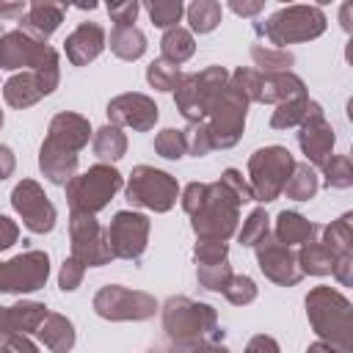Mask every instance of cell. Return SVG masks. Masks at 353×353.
I'll use <instances>...</instances> for the list:
<instances>
[{
	"label": "cell",
	"instance_id": "cell-1",
	"mask_svg": "<svg viewBox=\"0 0 353 353\" xmlns=\"http://www.w3.org/2000/svg\"><path fill=\"white\" fill-rule=\"evenodd\" d=\"M91 138V124L80 113H58L50 121L47 138L39 149V168L52 185H69L77 174V154Z\"/></svg>",
	"mask_w": 353,
	"mask_h": 353
},
{
	"label": "cell",
	"instance_id": "cell-2",
	"mask_svg": "<svg viewBox=\"0 0 353 353\" xmlns=\"http://www.w3.org/2000/svg\"><path fill=\"white\" fill-rule=\"evenodd\" d=\"M163 331L174 347L193 350L201 342H221L223 331L218 328V314L212 306L174 295L163 303Z\"/></svg>",
	"mask_w": 353,
	"mask_h": 353
},
{
	"label": "cell",
	"instance_id": "cell-3",
	"mask_svg": "<svg viewBox=\"0 0 353 353\" xmlns=\"http://www.w3.org/2000/svg\"><path fill=\"white\" fill-rule=\"evenodd\" d=\"M306 317L320 336L336 353H353V309L350 301L334 287H314L306 295Z\"/></svg>",
	"mask_w": 353,
	"mask_h": 353
},
{
	"label": "cell",
	"instance_id": "cell-4",
	"mask_svg": "<svg viewBox=\"0 0 353 353\" xmlns=\"http://www.w3.org/2000/svg\"><path fill=\"white\" fill-rule=\"evenodd\" d=\"M237 221H240V201L234 199V193L221 182L204 185L201 201L190 212V226L196 237L226 243L237 232Z\"/></svg>",
	"mask_w": 353,
	"mask_h": 353
},
{
	"label": "cell",
	"instance_id": "cell-5",
	"mask_svg": "<svg viewBox=\"0 0 353 353\" xmlns=\"http://www.w3.org/2000/svg\"><path fill=\"white\" fill-rule=\"evenodd\" d=\"M325 30V14L317 6H287L279 8L265 25H256V33L265 36V41L276 50H284V44L312 41L323 36Z\"/></svg>",
	"mask_w": 353,
	"mask_h": 353
},
{
	"label": "cell",
	"instance_id": "cell-6",
	"mask_svg": "<svg viewBox=\"0 0 353 353\" xmlns=\"http://www.w3.org/2000/svg\"><path fill=\"white\" fill-rule=\"evenodd\" d=\"M248 99L232 85L226 83L207 105L204 113V124L212 141V149H229L243 138V127H245V113H248Z\"/></svg>",
	"mask_w": 353,
	"mask_h": 353
},
{
	"label": "cell",
	"instance_id": "cell-7",
	"mask_svg": "<svg viewBox=\"0 0 353 353\" xmlns=\"http://www.w3.org/2000/svg\"><path fill=\"white\" fill-rule=\"evenodd\" d=\"M121 190V174L108 165L97 163L83 174H74L66 185V201L72 212H88L97 215L99 210L108 207V201Z\"/></svg>",
	"mask_w": 353,
	"mask_h": 353
},
{
	"label": "cell",
	"instance_id": "cell-8",
	"mask_svg": "<svg viewBox=\"0 0 353 353\" xmlns=\"http://www.w3.org/2000/svg\"><path fill=\"white\" fill-rule=\"evenodd\" d=\"M295 168V157L287 146H265L256 149L248 160V185L254 201H276Z\"/></svg>",
	"mask_w": 353,
	"mask_h": 353
},
{
	"label": "cell",
	"instance_id": "cell-9",
	"mask_svg": "<svg viewBox=\"0 0 353 353\" xmlns=\"http://www.w3.org/2000/svg\"><path fill=\"white\" fill-rule=\"evenodd\" d=\"M124 196H127V201L132 207H146L152 212H168L176 204L179 185H176V179L171 174H165L160 168L135 165L130 179H127Z\"/></svg>",
	"mask_w": 353,
	"mask_h": 353
},
{
	"label": "cell",
	"instance_id": "cell-10",
	"mask_svg": "<svg viewBox=\"0 0 353 353\" xmlns=\"http://www.w3.org/2000/svg\"><path fill=\"white\" fill-rule=\"evenodd\" d=\"M229 83V72L223 66H207L196 74H185L182 83L174 88L176 110L188 119V124L201 121L207 113L210 99Z\"/></svg>",
	"mask_w": 353,
	"mask_h": 353
},
{
	"label": "cell",
	"instance_id": "cell-11",
	"mask_svg": "<svg viewBox=\"0 0 353 353\" xmlns=\"http://www.w3.org/2000/svg\"><path fill=\"white\" fill-rule=\"evenodd\" d=\"M94 312L105 320H149L157 312V301L149 292L130 290L121 284H105L94 295Z\"/></svg>",
	"mask_w": 353,
	"mask_h": 353
},
{
	"label": "cell",
	"instance_id": "cell-12",
	"mask_svg": "<svg viewBox=\"0 0 353 353\" xmlns=\"http://www.w3.org/2000/svg\"><path fill=\"white\" fill-rule=\"evenodd\" d=\"M69 240H72V259H77L83 268H102L113 259L105 229L88 212L69 215Z\"/></svg>",
	"mask_w": 353,
	"mask_h": 353
},
{
	"label": "cell",
	"instance_id": "cell-13",
	"mask_svg": "<svg viewBox=\"0 0 353 353\" xmlns=\"http://www.w3.org/2000/svg\"><path fill=\"white\" fill-rule=\"evenodd\" d=\"M105 234H108V245H110L113 259L138 262L146 251V243H149V218L141 212H132V210H121L113 215Z\"/></svg>",
	"mask_w": 353,
	"mask_h": 353
},
{
	"label": "cell",
	"instance_id": "cell-14",
	"mask_svg": "<svg viewBox=\"0 0 353 353\" xmlns=\"http://www.w3.org/2000/svg\"><path fill=\"white\" fill-rule=\"evenodd\" d=\"M50 276V256L44 251H22L8 262H0V292H33L41 290Z\"/></svg>",
	"mask_w": 353,
	"mask_h": 353
},
{
	"label": "cell",
	"instance_id": "cell-15",
	"mask_svg": "<svg viewBox=\"0 0 353 353\" xmlns=\"http://www.w3.org/2000/svg\"><path fill=\"white\" fill-rule=\"evenodd\" d=\"M11 204H14V210L19 212L22 223H25L30 232L44 234V232H50V229L55 226L58 212H55L52 201L44 196V190H41V185H39L36 179H22V182L11 190Z\"/></svg>",
	"mask_w": 353,
	"mask_h": 353
},
{
	"label": "cell",
	"instance_id": "cell-16",
	"mask_svg": "<svg viewBox=\"0 0 353 353\" xmlns=\"http://www.w3.org/2000/svg\"><path fill=\"white\" fill-rule=\"evenodd\" d=\"M256 262H259V270L279 287H292L303 279L301 265H298V254L270 234L256 245Z\"/></svg>",
	"mask_w": 353,
	"mask_h": 353
},
{
	"label": "cell",
	"instance_id": "cell-17",
	"mask_svg": "<svg viewBox=\"0 0 353 353\" xmlns=\"http://www.w3.org/2000/svg\"><path fill=\"white\" fill-rule=\"evenodd\" d=\"M160 108L146 94H119L108 102V119L113 127H132L138 132H149L157 121Z\"/></svg>",
	"mask_w": 353,
	"mask_h": 353
},
{
	"label": "cell",
	"instance_id": "cell-18",
	"mask_svg": "<svg viewBox=\"0 0 353 353\" xmlns=\"http://www.w3.org/2000/svg\"><path fill=\"white\" fill-rule=\"evenodd\" d=\"M334 141H336L334 127L325 121L323 110L312 113V116H309V119L301 124V132H298V146H301V152L306 154V163H309L312 168H323V165H325V160L331 157Z\"/></svg>",
	"mask_w": 353,
	"mask_h": 353
},
{
	"label": "cell",
	"instance_id": "cell-19",
	"mask_svg": "<svg viewBox=\"0 0 353 353\" xmlns=\"http://www.w3.org/2000/svg\"><path fill=\"white\" fill-rule=\"evenodd\" d=\"M50 44H41L36 39H30L28 33H22L19 28L17 30H8L0 36V69L6 72H14V69H22L28 66L30 72L39 66V61L44 58Z\"/></svg>",
	"mask_w": 353,
	"mask_h": 353
},
{
	"label": "cell",
	"instance_id": "cell-20",
	"mask_svg": "<svg viewBox=\"0 0 353 353\" xmlns=\"http://www.w3.org/2000/svg\"><path fill=\"white\" fill-rule=\"evenodd\" d=\"M63 14H66V6L63 3H47V0H39V3H30L25 17L19 19V30L28 33L30 39L47 44V39L58 30V25L63 22Z\"/></svg>",
	"mask_w": 353,
	"mask_h": 353
},
{
	"label": "cell",
	"instance_id": "cell-21",
	"mask_svg": "<svg viewBox=\"0 0 353 353\" xmlns=\"http://www.w3.org/2000/svg\"><path fill=\"white\" fill-rule=\"evenodd\" d=\"M66 58L72 66H85L91 63L102 50H105V30L97 22H80L69 36H66Z\"/></svg>",
	"mask_w": 353,
	"mask_h": 353
},
{
	"label": "cell",
	"instance_id": "cell-22",
	"mask_svg": "<svg viewBox=\"0 0 353 353\" xmlns=\"http://www.w3.org/2000/svg\"><path fill=\"white\" fill-rule=\"evenodd\" d=\"M298 97H306V85L295 72H262L256 102L281 105V102L298 99Z\"/></svg>",
	"mask_w": 353,
	"mask_h": 353
},
{
	"label": "cell",
	"instance_id": "cell-23",
	"mask_svg": "<svg viewBox=\"0 0 353 353\" xmlns=\"http://www.w3.org/2000/svg\"><path fill=\"white\" fill-rule=\"evenodd\" d=\"M36 336L52 353H69L74 347V325H72V320H66L58 312H47V317L36 328Z\"/></svg>",
	"mask_w": 353,
	"mask_h": 353
},
{
	"label": "cell",
	"instance_id": "cell-24",
	"mask_svg": "<svg viewBox=\"0 0 353 353\" xmlns=\"http://www.w3.org/2000/svg\"><path fill=\"white\" fill-rule=\"evenodd\" d=\"M317 232V226L312 221H306L301 212H292V210H284L279 212L276 218V240L284 243V245H303L312 240V234Z\"/></svg>",
	"mask_w": 353,
	"mask_h": 353
},
{
	"label": "cell",
	"instance_id": "cell-25",
	"mask_svg": "<svg viewBox=\"0 0 353 353\" xmlns=\"http://www.w3.org/2000/svg\"><path fill=\"white\" fill-rule=\"evenodd\" d=\"M3 97H6V102H8L11 108L25 110V108L36 105L44 94H41V88H39L33 72H19V74H14V77L6 80V85H3Z\"/></svg>",
	"mask_w": 353,
	"mask_h": 353
},
{
	"label": "cell",
	"instance_id": "cell-26",
	"mask_svg": "<svg viewBox=\"0 0 353 353\" xmlns=\"http://www.w3.org/2000/svg\"><path fill=\"white\" fill-rule=\"evenodd\" d=\"M110 52L121 61H138L146 52V36L135 25H113L110 30Z\"/></svg>",
	"mask_w": 353,
	"mask_h": 353
},
{
	"label": "cell",
	"instance_id": "cell-27",
	"mask_svg": "<svg viewBox=\"0 0 353 353\" xmlns=\"http://www.w3.org/2000/svg\"><path fill=\"white\" fill-rule=\"evenodd\" d=\"M8 312V328L11 334H36V328L41 325V320L47 317V306L36 303V301H17L14 306H6Z\"/></svg>",
	"mask_w": 353,
	"mask_h": 353
},
{
	"label": "cell",
	"instance_id": "cell-28",
	"mask_svg": "<svg viewBox=\"0 0 353 353\" xmlns=\"http://www.w3.org/2000/svg\"><path fill=\"white\" fill-rule=\"evenodd\" d=\"M317 110H323L314 99H309V97H298V99H287V102H281L276 110H273V116H270V127L273 130H287V127H295V124H303L312 113H317Z\"/></svg>",
	"mask_w": 353,
	"mask_h": 353
},
{
	"label": "cell",
	"instance_id": "cell-29",
	"mask_svg": "<svg viewBox=\"0 0 353 353\" xmlns=\"http://www.w3.org/2000/svg\"><path fill=\"white\" fill-rule=\"evenodd\" d=\"M353 215L345 212L342 218L331 221L323 229V245L334 254V259H353V232H350Z\"/></svg>",
	"mask_w": 353,
	"mask_h": 353
},
{
	"label": "cell",
	"instance_id": "cell-30",
	"mask_svg": "<svg viewBox=\"0 0 353 353\" xmlns=\"http://www.w3.org/2000/svg\"><path fill=\"white\" fill-rule=\"evenodd\" d=\"M91 146H94V154H97L99 160L116 163V160H121L124 152H127V135L121 132V127L105 124V127H99V130L94 132Z\"/></svg>",
	"mask_w": 353,
	"mask_h": 353
},
{
	"label": "cell",
	"instance_id": "cell-31",
	"mask_svg": "<svg viewBox=\"0 0 353 353\" xmlns=\"http://www.w3.org/2000/svg\"><path fill=\"white\" fill-rule=\"evenodd\" d=\"M160 52H163V58L165 61H171V63H185L193 52H196V41H193V33L190 30H185V28H171V30H165L163 33V39H160Z\"/></svg>",
	"mask_w": 353,
	"mask_h": 353
},
{
	"label": "cell",
	"instance_id": "cell-32",
	"mask_svg": "<svg viewBox=\"0 0 353 353\" xmlns=\"http://www.w3.org/2000/svg\"><path fill=\"white\" fill-rule=\"evenodd\" d=\"M334 254L323 245V243H303L301 251H298V265H301V273H312V276H331L334 273Z\"/></svg>",
	"mask_w": 353,
	"mask_h": 353
},
{
	"label": "cell",
	"instance_id": "cell-33",
	"mask_svg": "<svg viewBox=\"0 0 353 353\" xmlns=\"http://www.w3.org/2000/svg\"><path fill=\"white\" fill-rule=\"evenodd\" d=\"M317 188H320L317 171L309 163H295V168H292L281 193H287V199H295V201H309L317 193Z\"/></svg>",
	"mask_w": 353,
	"mask_h": 353
},
{
	"label": "cell",
	"instance_id": "cell-34",
	"mask_svg": "<svg viewBox=\"0 0 353 353\" xmlns=\"http://www.w3.org/2000/svg\"><path fill=\"white\" fill-rule=\"evenodd\" d=\"M188 22L196 33H212L221 22V3L215 0H196L188 6Z\"/></svg>",
	"mask_w": 353,
	"mask_h": 353
},
{
	"label": "cell",
	"instance_id": "cell-35",
	"mask_svg": "<svg viewBox=\"0 0 353 353\" xmlns=\"http://www.w3.org/2000/svg\"><path fill=\"white\" fill-rule=\"evenodd\" d=\"M182 72H179V66L176 63H171V61H165V58H157V61H152L149 66H146V80H149V85L152 88H157V91H174L179 83H182Z\"/></svg>",
	"mask_w": 353,
	"mask_h": 353
},
{
	"label": "cell",
	"instance_id": "cell-36",
	"mask_svg": "<svg viewBox=\"0 0 353 353\" xmlns=\"http://www.w3.org/2000/svg\"><path fill=\"white\" fill-rule=\"evenodd\" d=\"M251 58L254 63L259 66V72H290V66L295 63L292 52L287 50H276V47H262V44H254L251 47Z\"/></svg>",
	"mask_w": 353,
	"mask_h": 353
},
{
	"label": "cell",
	"instance_id": "cell-37",
	"mask_svg": "<svg viewBox=\"0 0 353 353\" xmlns=\"http://www.w3.org/2000/svg\"><path fill=\"white\" fill-rule=\"evenodd\" d=\"M268 234H270V218H268V212H265L262 207H256V210L245 218V223H243V229H240L237 240H240V245L256 248Z\"/></svg>",
	"mask_w": 353,
	"mask_h": 353
},
{
	"label": "cell",
	"instance_id": "cell-38",
	"mask_svg": "<svg viewBox=\"0 0 353 353\" xmlns=\"http://www.w3.org/2000/svg\"><path fill=\"white\" fill-rule=\"evenodd\" d=\"M146 11H149L152 25L171 30V28H176V22L182 19L185 6H182L179 0H149V3H146Z\"/></svg>",
	"mask_w": 353,
	"mask_h": 353
},
{
	"label": "cell",
	"instance_id": "cell-39",
	"mask_svg": "<svg viewBox=\"0 0 353 353\" xmlns=\"http://www.w3.org/2000/svg\"><path fill=\"white\" fill-rule=\"evenodd\" d=\"M328 188H350L353 185V165L347 154H331L320 168Z\"/></svg>",
	"mask_w": 353,
	"mask_h": 353
},
{
	"label": "cell",
	"instance_id": "cell-40",
	"mask_svg": "<svg viewBox=\"0 0 353 353\" xmlns=\"http://www.w3.org/2000/svg\"><path fill=\"white\" fill-rule=\"evenodd\" d=\"M196 276H199V284H201L204 290H210V292H223L226 284H229V279H232L234 273H232L229 262L223 259V262H212V265H196Z\"/></svg>",
	"mask_w": 353,
	"mask_h": 353
},
{
	"label": "cell",
	"instance_id": "cell-41",
	"mask_svg": "<svg viewBox=\"0 0 353 353\" xmlns=\"http://www.w3.org/2000/svg\"><path fill=\"white\" fill-rule=\"evenodd\" d=\"M154 152L160 154V157H165V160H179L185 152H188V143H185V135H182V130H163V132H157V138H154Z\"/></svg>",
	"mask_w": 353,
	"mask_h": 353
},
{
	"label": "cell",
	"instance_id": "cell-42",
	"mask_svg": "<svg viewBox=\"0 0 353 353\" xmlns=\"http://www.w3.org/2000/svg\"><path fill=\"white\" fill-rule=\"evenodd\" d=\"M185 135V143H188V152L196 154V157H204L212 152V141H210V132H207V124L204 121H193L182 130Z\"/></svg>",
	"mask_w": 353,
	"mask_h": 353
},
{
	"label": "cell",
	"instance_id": "cell-43",
	"mask_svg": "<svg viewBox=\"0 0 353 353\" xmlns=\"http://www.w3.org/2000/svg\"><path fill=\"white\" fill-rule=\"evenodd\" d=\"M223 295H226L229 303L245 306V303H251L256 298V284L248 276H232L229 284H226V290H223Z\"/></svg>",
	"mask_w": 353,
	"mask_h": 353
},
{
	"label": "cell",
	"instance_id": "cell-44",
	"mask_svg": "<svg viewBox=\"0 0 353 353\" xmlns=\"http://www.w3.org/2000/svg\"><path fill=\"white\" fill-rule=\"evenodd\" d=\"M229 254V245L221 240H199L193 248L196 265H212V262H223Z\"/></svg>",
	"mask_w": 353,
	"mask_h": 353
},
{
	"label": "cell",
	"instance_id": "cell-45",
	"mask_svg": "<svg viewBox=\"0 0 353 353\" xmlns=\"http://www.w3.org/2000/svg\"><path fill=\"white\" fill-rule=\"evenodd\" d=\"M223 188H229L232 193H234V199L240 201V204H245V201H254V193H251V185L243 179V174L237 171V168H226L223 174H221V179H218Z\"/></svg>",
	"mask_w": 353,
	"mask_h": 353
},
{
	"label": "cell",
	"instance_id": "cell-46",
	"mask_svg": "<svg viewBox=\"0 0 353 353\" xmlns=\"http://www.w3.org/2000/svg\"><path fill=\"white\" fill-rule=\"evenodd\" d=\"M83 273H85V268L77 262V259H63V265H61V273H58V284H61V290L63 292H72V290H77L80 287V281H83Z\"/></svg>",
	"mask_w": 353,
	"mask_h": 353
},
{
	"label": "cell",
	"instance_id": "cell-47",
	"mask_svg": "<svg viewBox=\"0 0 353 353\" xmlns=\"http://www.w3.org/2000/svg\"><path fill=\"white\" fill-rule=\"evenodd\" d=\"M138 11H141V6H138L135 0H127V3H110V6H108V14H110V19H113L116 25H132L135 17H138Z\"/></svg>",
	"mask_w": 353,
	"mask_h": 353
},
{
	"label": "cell",
	"instance_id": "cell-48",
	"mask_svg": "<svg viewBox=\"0 0 353 353\" xmlns=\"http://www.w3.org/2000/svg\"><path fill=\"white\" fill-rule=\"evenodd\" d=\"M243 353H281V350H279V342H276L273 336H268V334H256V336L248 339V345H245Z\"/></svg>",
	"mask_w": 353,
	"mask_h": 353
},
{
	"label": "cell",
	"instance_id": "cell-49",
	"mask_svg": "<svg viewBox=\"0 0 353 353\" xmlns=\"http://www.w3.org/2000/svg\"><path fill=\"white\" fill-rule=\"evenodd\" d=\"M17 237H19V229H17V223H14L8 215H0V251L11 248V245L17 243Z\"/></svg>",
	"mask_w": 353,
	"mask_h": 353
},
{
	"label": "cell",
	"instance_id": "cell-50",
	"mask_svg": "<svg viewBox=\"0 0 353 353\" xmlns=\"http://www.w3.org/2000/svg\"><path fill=\"white\" fill-rule=\"evenodd\" d=\"M3 345H6L11 353H39V347H36V345H33L28 336H22V334H11V336H8Z\"/></svg>",
	"mask_w": 353,
	"mask_h": 353
},
{
	"label": "cell",
	"instance_id": "cell-51",
	"mask_svg": "<svg viewBox=\"0 0 353 353\" xmlns=\"http://www.w3.org/2000/svg\"><path fill=\"white\" fill-rule=\"evenodd\" d=\"M14 168H17V157H14V152H11L8 146L0 143V179H8V176L14 174Z\"/></svg>",
	"mask_w": 353,
	"mask_h": 353
},
{
	"label": "cell",
	"instance_id": "cell-52",
	"mask_svg": "<svg viewBox=\"0 0 353 353\" xmlns=\"http://www.w3.org/2000/svg\"><path fill=\"white\" fill-rule=\"evenodd\" d=\"M25 11H28L25 3H0V19H17V17L22 19Z\"/></svg>",
	"mask_w": 353,
	"mask_h": 353
},
{
	"label": "cell",
	"instance_id": "cell-53",
	"mask_svg": "<svg viewBox=\"0 0 353 353\" xmlns=\"http://www.w3.org/2000/svg\"><path fill=\"white\" fill-rule=\"evenodd\" d=\"M229 8H232L234 14H240V17H254V14L262 11V3H240V0H232Z\"/></svg>",
	"mask_w": 353,
	"mask_h": 353
},
{
	"label": "cell",
	"instance_id": "cell-54",
	"mask_svg": "<svg viewBox=\"0 0 353 353\" xmlns=\"http://www.w3.org/2000/svg\"><path fill=\"white\" fill-rule=\"evenodd\" d=\"M190 353H229V350H226L221 342H201V345L193 347Z\"/></svg>",
	"mask_w": 353,
	"mask_h": 353
},
{
	"label": "cell",
	"instance_id": "cell-55",
	"mask_svg": "<svg viewBox=\"0 0 353 353\" xmlns=\"http://www.w3.org/2000/svg\"><path fill=\"white\" fill-rule=\"evenodd\" d=\"M11 336V328H8V312L6 306H0V342H6Z\"/></svg>",
	"mask_w": 353,
	"mask_h": 353
},
{
	"label": "cell",
	"instance_id": "cell-56",
	"mask_svg": "<svg viewBox=\"0 0 353 353\" xmlns=\"http://www.w3.org/2000/svg\"><path fill=\"white\" fill-rule=\"evenodd\" d=\"M306 353H336L331 345H325V342H312L309 347H306Z\"/></svg>",
	"mask_w": 353,
	"mask_h": 353
},
{
	"label": "cell",
	"instance_id": "cell-57",
	"mask_svg": "<svg viewBox=\"0 0 353 353\" xmlns=\"http://www.w3.org/2000/svg\"><path fill=\"white\" fill-rule=\"evenodd\" d=\"M165 353H188V350H182V347H174V345H171V347H168Z\"/></svg>",
	"mask_w": 353,
	"mask_h": 353
},
{
	"label": "cell",
	"instance_id": "cell-58",
	"mask_svg": "<svg viewBox=\"0 0 353 353\" xmlns=\"http://www.w3.org/2000/svg\"><path fill=\"white\" fill-rule=\"evenodd\" d=\"M0 353H11V350H8V347H6L3 342H0Z\"/></svg>",
	"mask_w": 353,
	"mask_h": 353
},
{
	"label": "cell",
	"instance_id": "cell-59",
	"mask_svg": "<svg viewBox=\"0 0 353 353\" xmlns=\"http://www.w3.org/2000/svg\"><path fill=\"white\" fill-rule=\"evenodd\" d=\"M0 127H3V110H0Z\"/></svg>",
	"mask_w": 353,
	"mask_h": 353
}]
</instances>
